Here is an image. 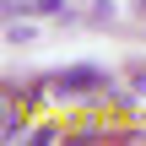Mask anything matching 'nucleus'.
I'll use <instances>...</instances> for the list:
<instances>
[{"instance_id": "f257e3e1", "label": "nucleus", "mask_w": 146, "mask_h": 146, "mask_svg": "<svg viewBox=\"0 0 146 146\" xmlns=\"http://www.w3.org/2000/svg\"><path fill=\"white\" fill-rule=\"evenodd\" d=\"M49 87H54L60 98H76V92H87V87H103V92H114V81H108L103 70H92V65H70V70L49 76Z\"/></svg>"}, {"instance_id": "39448f33", "label": "nucleus", "mask_w": 146, "mask_h": 146, "mask_svg": "<svg viewBox=\"0 0 146 146\" xmlns=\"http://www.w3.org/2000/svg\"><path fill=\"white\" fill-rule=\"evenodd\" d=\"M70 141H76V146H92V141H103V130H98V125H87V130H76Z\"/></svg>"}, {"instance_id": "f03ea898", "label": "nucleus", "mask_w": 146, "mask_h": 146, "mask_svg": "<svg viewBox=\"0 0 146 146\" xmlns=\"http://www.w3.org/2000/svg\"><path fill=\"white\" fill-rule=\"evenodd\" d=\"M33 11H38V16H70L65 0H33Z\"/></svg>"}, {"instance_id": "423d86ee", "label": "nucleus", "mask_w": 146, "mask_h": 146, "mask_svg": "<svg viewBox=\"0 0 146 146\" xmlns=\"http://www.w3.org/2000/svg\"><path fill=\"white\" fill-rule=\"evenodd\" d=\"M135 11H141V16H146V0H135Z\"/></svg>"}, {"instance_id": "7ed1b4c3", "label": "nucleus", "mask_w": 146, "mask_h": 146, "mask_svg": "<svg viewBox=\"0 0 146 146\" xmlns=\"http://www.w3.org/2000/svg\"><path fill=\"white\" fill-rule=\"evenodd\" d=\"M27 141H33V146H54V141H60V130H54V125H38Z\"/></svg>"}, {"instance_id": "20e7f679", "label": "nucleus", "mask_w": 146, "mask_h": 146, "mask_svg": "<svg viewBox=\"0 0 146 146\" xmlns=\"http://www.w3.org/2000/svg\"><path fill=\"white\" fill-rule=\"evenodd\" d=\"M114 11H119V5H114V0H98V11H92V16H87V22H114Z\"/></svg>"}]
</instances>
